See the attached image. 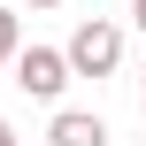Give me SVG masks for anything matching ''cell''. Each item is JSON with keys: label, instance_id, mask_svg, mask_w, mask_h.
I'll return each mask as SVG.
<instances>
[{"label": "cell", "instance_id": "1", "mask_svg": "<svg viewBox=\"0 0 146 146\" xmlns=\"http://www.w3.org/2000/svg\"><path fill=\"white\" fill-rule=\"evenodd\" d=\"M69 69H77V77H115V69H123V23L85 15V23L69 31Z\"/></svg>", "mask_w": 146, "mask_h": 146}, {"label": "cell", "instance_id": "2", "mask_svg": "<svg viewBox=\"0 0 146 146\" xmlns=\"http://www.w3.org/2000/svg\"><path fill=\"white\" fill-rule=\"evenodd\" d=\"M69 77H77L69 69V46H23L15 54V92H31V100H62Z\"/></svg>", "mask_w": 146, "mask_h": 146}, {"label": "cell", "instance_id": "3", "mask_svg": "<svg viewBox=\"0 0 146 146\" xmlns=\"http://www.w3.org/2000/svg\"><path fill=\"white\" fill-rule=\"evenodd\" d=\"M46 146H108V123H100L92 108H62V115L46 123Z\"/></svg>", "mask_w": 146, "mask_h": 146}, {"label": "cell", "instance_id": "4", "mask_svg": "<svg viewBox=\"0 0 146 146\" xmlns=\"http://www.w3.org/2000/svg\"><path fill=\"white\" fill-rule=\"evenodd\" d=\"M15 54H23V23L0 8V69H15Z\"/></svg>", "mask_w": 146, "mask_h": 146}, {"label": "cell", "instance_id": "5", "mask_svg": "<svg viewBox=\"0 0 146 146\" xmlns=\"http://www.w3.org/2000/svg\"><path fill=\"white\" fill-rule=\"evenodd\" d=\"M0 146H23V139H15V123H8V115H0Z\"/></svg>", "mask_w": 146, "mask_h": 146}, {"label": "cell", "instance_id": "6", "mask_svg": "<svg viewBox=\"0 0 146 146\" xmlns=\"http://www.w3.org/2000/svg\"><path fill=\"white\" fill-rule=\"evenodd\" d=\"M131 23H139V31H146V0H131Z\"/></svg>", "mask_w": 146, "mask_h": 146}, {"label": "cell", "instance_id": "7", "mask_svg": "<svg viewBox=\"0 0 146 146\" xmlns=\"http://www.w3.org/2000/svg\"><path fill=\"white\" fill-rule=\"evenodd\" d=\"M23 8H62V0H23Z\"/></svg>", "mask_w": 146, "mask_h": 146}, {"label": "cell", "instance_id": "8", "mask_svg": "<svg viewBox=\"0 0 146 146\" xmlns=\"http://www.w3.org/2000/svg\"><path fill=\"white\" fill-rule=\"evenodd\" d=\"M139 100H146V85H139Z\"/></svg>", "mask_w": 146, "mask_h": 146}]
</instances>
